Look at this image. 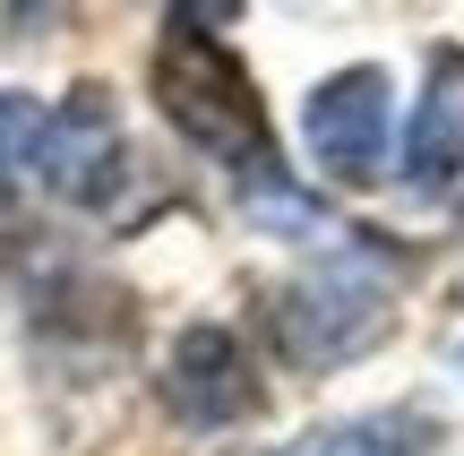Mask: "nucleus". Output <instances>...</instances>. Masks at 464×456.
Masks as SVG:
<instances>
[{
    "label": "nucleus",
    "instance_id": "nucleus-1",
    "mask_svg": "<svg viewBox=\"0 0 464 456\" xmlns=\"http://www.w3.org/2000/svg\"><path fill=\"white\" fill-rule=\"evenodd\" d=\"M155 95H164V121L207 147L216 164H232L241 181L284 189V164H276V138H266V112H258V86L232 52L207 34V9H172L164 17V52H155Z\"/></svg>",
    "mask_w": 464,
    "mask_h": 456
},
{
    "label": "nucleus",
    "instance_id": "nucleus-8",
    "mask_svg": "<svg viewBox=\"0 0 464 456\" xmlns=\"http://www.w3.org/2000/svg\"><path fill=\"white\" fill-rule=\"evenodd\" d=\"M34 130H44V103H34V95H9V86H0V181H9V172H26Z\"/></svg>",
    "mask_w": 464,
    "mask_h": 456
},
{
    "label": "nucleus",
    "instance_id": "nucleus-6",
    "mask_svg": "<svg viewBox=\"0 0 464 456\" xmlns=\"http://www.w3.org/2000/svg\"><path fill=\"white\" fill-rule=\"evenodd\" d=\"M404 181H413V189H456L464 181V52H439L430 95L413 103V130H404Z\"/></svg>",
    "mask_w": 464,
    "mask_h": 456
},
{
    "label": "nucleus",
    "instance_id": "nucleus-3",
    "mask_svg": "<svg viewBox=\"0 0 464 456\" xmlns=\"http://www.w3.org/2000/svg\"><path fill=\"white\" fill-rule=\"evenodd\" d=\"M396 78H387L379 61H353L335 69V78L310 86V103H301V130H310V164L327 172V181L362 189L387 172V112H396Z\"/></svg>",
    "mask_w": 464,
    "mask_h": 456
},
{
    "label": "nucleus",
    "instance_id": "nucleus-7",
    "mask_svg": "<svg viewBox=\"0 0 464 456\" xmlns=\"http://www.w3.org/2000/svg\"><path fill=\"white\" fill-rule=\"evenodd\" d=\"M439 431L430 413L396 405V413H362V422H327V431H301L284 456H430Z\"/></svg>",
    "mask_w": 464,
    "mask_h": 456
},
{
    "label": "nucleus",
    "instance_id": "nucleus-9",
    "mask_svg": "<svg viewBox=\"0 0 464 456\" xmlns=\"http://www.w3.org/2000/svg\"><path fill=\"white\" fill-rule=\"evenodd\" d=\"M456 371H464V344H456Z\"/></svg>",
    "mask_w": 464,
    "mask_h": 456
},
{
    "label": "nucleus",
    "instance_id": "nucleus-4",
    "mask_svg": "<svg viewBox=\"0 0 464 456\" xmlns=\"http://www.w3.org/2000/svg\"><path fill=\"white\" fill-rule=\"evenodd\" d=\"M26 172L52 199L112 207V181H121V112H112V95L103 86H78L69 103H52L34 147H26Z\"/></svg>",
    "mask_w": 464,
    "mask_h": 456
},
{
    "label": "nucleus",
    "instance_id": "nucleus-5",
    "mask_svg": "<svg viewBox=\"0 0 464 456\" xmlns=\"http://www.w3.org/2000/svg\"><path fill=\"white\" fill-rule=\"evenodd\" d=\"M258 405V379H249V354L232 327H181L164 362V413L181 431H232Z\"/></svg>",
    "mask_w": 464,
    "mask_h": 456
},
{
    "label": "nucleus",
    "instance_id": "nucleus-2",
    "mask_svg": "<svg viewBox=\"0 0 464 456\" xmlns=\"http://www.w3.org/2000/svg\"><path fill=\"white\" fill-rule=\"evenodd\" d=\"M387 319H396V302H387L379 250H335V258H318L310 276H293V285L266 302L276 354L293 362V371H335V362L370 354V344L387 336Z\"/></svg>",
    "mask_w": 464,
    "mask_h": 456
}]
</instances>
